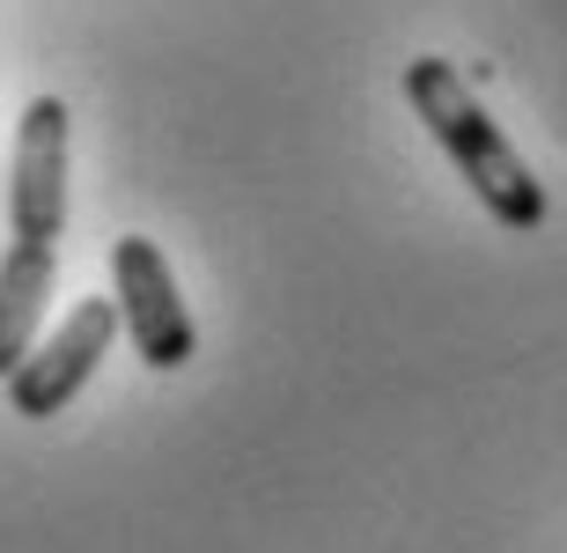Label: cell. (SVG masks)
Instances as JSON below:
<instances>
[{"label": "cell", "mask_w": 567, "mask_h": 553, "mask_svg": "<svg viewBox=\"0 0 567 553\" xmlns=\"http://www.w3.org/2000/svg\"><path fill=\"white\" fill-rule=\"evenodd\" d=\"M405 104H413V119L435 133V149L457 163V177L480 192V207L502 229H538L546 222V185L530 177V163L508 149V133L486 119V104L472 96V82L450 60L427 52V60L405 66Z\"/></svg>", "instance_id": "obj_1"}, {"label": "cell", "mask_w": 567, "mask_h": 553, "mask_svg": "<svg viewBox=\"0 0 567 553\" xmlns=\"http://www.w3.org/2000/svg\"><path fill=\"white\" fill-rule=\"evenodd\" d=\"M111 340H118V296H89V303H74L60 318V332L44 347H30L16 369H8V406H16L22 421H52L66 399H82V383L96 377V362L111 355Z\"/></svg>", "instance_id": "obj_2"}, {"label": "cell", "mask_w": 567, "mask_h": 553, "mask_svg": "<svg viewBox=\"0 0 567 553\" xmlns=\"http://www.w3.org/2000/svg\"><path fill=\"white\" fill-rule=\"evenodd\" d=\"M66 236V104L38 96L16 126V171H8V244L60 252Z\"/></svg>", "instance_id": "obj_3"}, {"label": "cell", "mask_w": 567, "mask_h": 553, "mask_svg": "<svg viewBox=\"0 0 567 553\" xmlns=\"http://www.w3.org/2000/svg\"><path fill=\"white\" fill-rule=\"evenodd\" d=\"M111 280H118V332H133L147 369H185L199 332L185 318V296H177V274H169L163 244L147 236H118L111 244Z\"/></svg>", "instance_id": "obj_4"}]
</instances>
